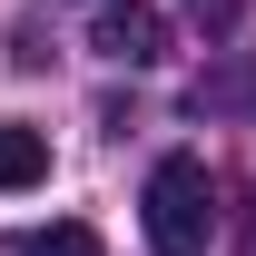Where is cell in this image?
<instances>
[{
  "label": "cell",
  "instance_id": "obj_4",
  "mask_svg": "<svg viewBox=\"0 0 256 256\" xmlns=\"http://www.w3.org/2000/svg\"><path fill=\"white\" fill-rule=\"evenodd\" d=\"M10 256H98V236H89L79 217H60V226H40V236H20Z\"/></svg>",
  "mask_w": 256,
  "mask_h": 256
},
{
  "label": "cell",
  "instance_id": "obj_2",
  "mask_svg": "<svg viewBox=\"0 0 256 256\" xmlns=\"http://www.w3.org/2000/svg\"><path fill=\"white\" fill-rule=\"evenodd\" d=\"M89 50L118 60V69H158V60H168V10H148V0H98Z\"/></svg>",
  "mask_w": 256,
  "mask_h": 256
},
{
  "label": "cell",
  "instance_id": "obj_1",
  "mask_svg": "<svg viewBox=\"0 0 256 256\" xmlns=\"http://www.w3.org/2000/svg\"><path fill=\"white\" fill-rule=\"evenodd\" d=\"M138 217H148V246H158V256H207V236H217V188H207V158H158V168H148Z\"/></svg>",
  "mask_w": 256,
  "mask_h": 256
},
{
  "label": "cell",
  "instance_id": "obj_3",
  "mask_svg": "<svg viewBox=\"0 0 256 256\" xmlns=\"http://www.w3.org/2000/svg\"><path fill=\"white\" fill-rule=\"evenodd\" d=\"M20 188H50V128L0 118V197H20Z\"/></svg>",
  "mask_w": 256,
  "mask_h": 256
}]
</instances>
